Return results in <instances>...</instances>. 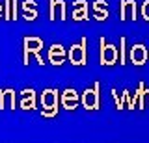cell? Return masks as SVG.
I'll use <instances>...</instances> for the list:
<instances>
[{"label": "cell", "instance_id": "obj_1", "mask_svg": "<svg viewBox=\"0 0 149 143\" xmlns=\"http://www.w3.org/2000/svg\"><path fill=\"white\" fill-rule=\"evenodd\" d=\"M58 104H60V95L56 89L49 87V89H45L41 93V106H43L41 115L43 117H52V115L58 113V108H60Z\"/></svg>", "mask_w": 149, "mask_h": 143}, {"label": "cell", "instance_id": "obj_2", "mask_svg": "<svg viewBox=\"0 0 149 143\" xmlns=\"http://www.w3.org/2000/svg\"><path fill=\"white\" fill-rule=\"evenodd\" d=\"M80 102L88 112H90V110L91 112L99 110V104H101V84L99 82H95V84H91L90 87L84 89V93L80 97Z\"/></svg>", "mask_w": 149, "mask_h": 143}, {"label": "cell", "instance_id": "obj_3", "mask_svg": "<svg viewBox=\"0 0 149 143\" xmlns=\"http://www.w3.org/2000/svg\"><path fill=\"white\" fill-rule=\"evenodd\" d=\"M67 58L73 65H78V67L86 65V61H88V39L82 37L78 43H73V47L67 52Z\"/></svg>", "mask_w": 149, "mask_h": 143}, {"label": "cell", "instance_id": "obj_4", "mask_svg": "<svg viewBox=\"0 0 149 143\" xmlns=\"http://www.w3.org/2000/svg\"><path fill=\"white\" fill-rule=\"evenodd\" d=\"M101 43V54H99V59H101V65H114L116 61L119 59V50L118 47H114L112 43H106L104 37L99 39Z\"/></svg>", "mask_w": 149, "mask_h": 143}, {"label": "cell", "instance_id": "obj_5", "mask_svg": "<svg viewBox=\"0 0 149 143\" xmlns=\"http://www.w3.org/2000/svg\"><path fill=\"white\" fill-rule=\"evenodd\" d=\"M22 45H24V63H28V56H36L37 61L43 63V58H41L43 41H41L39 37H24Z\"/></svg>", "mask_w": 149, "mask_h": 143}, {"label": "cell", "instance_id": "obj_6", "mask_svg": "<svg viewBox=\"0 0 149 143\" xmlns=\"http://www.w3.org/2000/svg\"><path fill=\"white\" fill-rule=\"evenodd\" d=\"M134 104H138V108H147L149 106V87L146 84H140L134 97L129 99V108H134Z\"/></svg>", "mask_w": 149, "mask_h": 143}, {"label": "cell", "instance_id": "obj_7", "mask_svg": "<svg viewBox=\"0 0 149 143\" xmlns=\"http://www.w3.org/2000/svg\"><path fill=\"white\" fill-rule=\"evenodd\" d=\"M129 58H130V61H132L134 65H143V63L147 61V58H149V50L146 48V45L136 43V45H132V47H130Z\"/></svg>", "mask_w": 149, "mask_h": 143}, {"label": "cell", "instance_id": "obj_8", "mask_svg": "<svg viewBox=\"0 0 149 143\" xmlns=\"http://www.w3.org/2000/svg\"><path fill=\"white\" fill-rule=\"evenodd\" d=\"M136 2L134 0H121V6H119V19L121 21H134L136 19Z\"/></svg>", "mask_w": 149, "mask_h": 143}, {"label": "cell", "instance_id": "obj_9", "mask_svg": "<svg viewBox=\"0 0 149 143\" xmlns=\"http://www.w3.org/2000/svg\"><path fill=\"white\" fill-rule=\"evenodd\" d=\"M47 58H49V61L52 63V65H62L65 61V58H67V52H65L63 45H52V47L49 48V54H47Z\"/></svg>", "mask_w": 149, "mask_h": 143}, {"label": "cell", "instance_id": "obj_10", "mask_svg": "<svg viewBox=\"0 0 149 143\" xmlns=\"http://www.w3.org/2000/svg\"><path fill=\"white\" fill-rule=\"evenodd\" d=\"M60 102H62V106L65 110H74L78 106V102H80V97H78V93L74 89H65L63 93H62V97H60Z\"/></svg>", "mask_w": 149, "mask_h": 143}, {"label": "cell", "instance_id": "obj_11", "mask_svg": "<svg viewBox=\"0 0 149 143\" xmlns=\"http://www.w3.org/2000/svg\"><path fill=\"white\" fill-rule=\"evenodd\" d=\"M65 2L63 0H50L49 4V15H50V21H63L65 19Z\"/></svg>", "mask_w": 149, "mask_h": 143}, {"label": "cell", "instance_id": "obj_12", "mask_svg": "<svg viewBox=\"0 0 149 143\" xmlns=\"http://www.w3.org/2000/svg\"><path fill=\"white\" fill-rule=\"evenodd\" d=\"M22 110H34L36 108V91L32 87H28L21 93V100H19Z\"/></svg>", "mask_w": 149, "mask_h": 143}, {"label": "cell", "instance_id": "obj_13", "mask_svg": "<svg viewBox=\"0 0 149 143\" xmlns=\"http://www.w3.org/2000/svg\"><path fill=\"white\" fill-rule=\"evenodd\" d=\"M90 10H88V2L86 0H77L73 6V19L74 21H86L88 19V13Z\"/></svg>", "mask_w": 149, "mask_h": 143}, {"label": "cell", "instance_id": "obj_14", "mask_svg": "<svg viewBox=\"0 0 149 143\" xmlns=\"http://www.w3.org/2000/svg\"><path fill=\"white\" fill-rule=\"evenodd\" d=\"M93 17H95L97 21L108 19V2H106V0H95V2H93Z\"/></svg>", "mask_w": 149, "mask_h": 143}, {"label": "cell", "instance_id": "obj_15", "mask_svg": "<svg viewBox=\"0 0 149 143\" xmlns=\"http://www.w3.org/2000/svg\"><path fill=\"white\" fill-rule=\"evenodd\" d=\"M22 11H24V19L26 21H34L37 17V4H36V0H24V2H22Z\"/></svg>", "mask_w": 149, "mask_h": 143}, {"label": "cell", "instance_id": "obj_16", "mask_svg": "<svg viewBox=\"0 0 149 143\" xmlns=\"http://www.w3.org/2000/svg\"><path fill=\"white\" fill-rule=\"evenodd\" d=\"M17 11H19L17 0H6V4H4V17L13 21V19H17Z\"/></svg>", "mask_w": 149, "mask_h": 143}, {"label": "cell", "instance_id": "obj_17", "mask_svg": "<svg viewBox=\"0 0 149 143\" xmlns=\"http://www.w3.org/2000/svg\"><path fill=\"white\" fill-rule=\"evenodd\" d=\"M13 93H11V89H0V108H15V104H13Z\"/></svg>", "mask_w": 149, "mask_h": 143}, {"label": "cell", "instance_id": "obj_18", "mask_svg": "<svg viewBox=\"0 0 149 143\" xmlns=\"http://www.w3.org/2000/svg\"><path fill=\"white\" fill-rule=\"evenodd\" d=\"M140 11H142V17H143V19L149 21V0H146V2L142 4V10H140Z\"/></svg>", "mask_w": 149, "mask_h": 143}, {"label": "cell", "instance_id": "obj_19", "mask_svg": "<svg viewBox=\"0 0 149 143\" xmlns=\"http://www.w3.org/2000/svg\"><path fill=\"white\" fill-rule=\"evenodd\" d=\"M0 17H4V6H2V2H0Z\"/></svg>", "mask_w": 149, "mask_h": 143}]
</instances>
